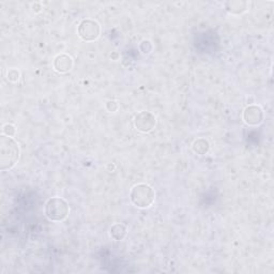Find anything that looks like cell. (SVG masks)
<instances>
[{"mask_svg": "<svg viewBox=\"0 0 274 274\" xmlns=\"http://www.w3.org/2000/svg\"><path fill=\"white\" fill-rule=\"evenodd\" d=\"M156 124V119L154 115H152L149 111H141L138 113L135 118H134V126L138 131L148 133L152 131Z\"/></svg>", "mask_w": 274, "mask_h": 274, "instance_id": "obj_5", "label": "cell"}, {"mask_svg": "<svg viewBox=\"0 0 274 274\" xmlns=\"http://www.w3.org/2000/svg\"><path fill=\"white\" fill-rule=\"evenodd\" d=\"M20 159V147L12 137L0 136V169L5 171L13 169Z\"/></svg>", "mask_w": 274, "mask_h": 274, "instance_id": "obj_1", "label": "cell"}, {"mask_svg": "<svg viewBox=\"0 0 274 274\" xmlns=\"http://www.w3.org/2000/svg\"><path fill=\"white\" fill-rule=\"evenodd\" d=\"M243 119L249 126H258L264 120V111L259 106L252 105L244 109Z\"/></svg>", "mask_w": 274, "mask_h": 274, "instance_id": "obj_6", "label": "cell"}, {"mask_svg": "<svg viewBox=\"0 0 274 274\" xmlns=\"http://www.w3.org/2000/svg\"><path fill=\"white\" fill-rule=\"evenodd\" d=\"M130 198L134 206L137 208H149L155 199L154 190L146 183H139L132 189Z\"/></svg>", "mask_w": 274, "mask_h": 274, "instance_id": "obj_2", "label": "cell"}, {"mask_svg": "<svg viewBox=\"0 0 274 274\" xmlns=\"http://www.w3.org/2000/svg\"><path fill=\"white\" fill-rule=\"evenodd\" d=\"M19 78H20V72L18 70H15V69H12V70H10L8 72V80L10 82H18L19 81Z\"/></svg>", "mask_w": 274, "mask_h": 274, "instance_id": "obj_12", "label": "cell"}, {"mask_svg": "<svg viewBox=\"0 0 274 274\" xmlns=\"http://www.w3.org/2000/svg\"><path fill=\"white\" fill-rule=\"evenodd\" d=\"M2 133H3V135L5 136H10V137H12L15 135V133H16V128L13 125H11V124H7V125H4L2 126Z\"/></svg>", "mask_w": 274, "mask_h": 274, "instance_id": "obj_11", "label": "cell"}, {"mask_svg": "<svg viewBox=\"0 0 274 274\" xmlns=\"http://www.w3.org/2000/svg\"><path fill=\"white\" fill-rule=\"evenodd\" d=\"M78 36L84 41H94L100 37L101 27L98 21L93 20H84L78 25Z\"/></svg>", "mask_w": 274, "mask_h": 274, "instance_id": "obj_4", "label": "cell"}, {"mask_svg": "<svg viewBox=\"0 0 274 274\" xmlns=\"http://www.w3.org/2000/svg\"><path fill=\"white\" fill-rule=\"evenodd\" d=\"M210 149V145L208 143V141H206L204 138H199L197 141H195L193 144V150L196 152L197 154H206L208 152Z\"/></svg>", "mask_w": 274, "mask_h": 274, "instance_id": "obj_10", "label": "cell"}, {"mask_svg": "<svg viewBox=\"0 0 274 274\" xmlns=\"http://www.w3.org/2000/svg\"><path fill=\"white\" fill-rule=\"evenodd\" d=\"M126 233V228L125 225L122 224H115L111 226L110 228V232L109 234L110 237L113 238L114 240H117V241H119V240H122L125 238Z\"/></svg>", "mask_w": 274, "mask_h": 274, "instance_id": "obj_9", "label": "cell"}, {"mask_svg": "<svg viewBox=\"0 0 274 274\" xmlns=\"http://www.w3.org/2000/svg\"><path fill=\"white\" fill-rule=\"evenodd\" d=\"M54 68L56 71L59 72V73H65V72H69L72 68H73V59H72V57L69 55H65V54L58 55L54 60Z\"/></svg>", "mask_w": 274, "mask_h": 274, "instance_id": "obj_7", "label": "cell"}, {"mask_svg": "<svg viewBox=\"0 0 274 274\" xmlns=\"http://www.w3.org/2000/svg\"><path fill=\"white\" fill-rule=\"evenodd\" d=\"M226 10L231 14L239 15L248 10V2L244 1H228L226 2Z\"/></svg>", "mask_w": 274, "mask_h": 274, "instance_id": "obj_8", "label": "cell"}, {"mask_svg": "<svg viewBox=\"0 0 274 274\" xmlns=\"http://www.w3.org/2000/svg\"><path fill=\"white\" fill-rule=\"evenodd\" d=\"M69 205L63 198L54 197L47 200L45 205V215L50 221H63L69 214Z\"/></svg>", "mask_w": 274, "mask_h": 274, "instance_id": "obj_3", "label": "cell"}, {"mask_svg": "<svg viewBox=\"0 0 274 274\" xmlns=\"http://www.w3.org/2000/svg\"><path fill=\"white\" fill-rule=\"evenodd\" d=\"M106 108L109 111H116L118 109V103H117L116 101H108V102L106 103Z\"/></svg>", "mask_w": 274, "mask_h": 274, "instance_id": "obj_13", "label": "cell"}]
</instances>
